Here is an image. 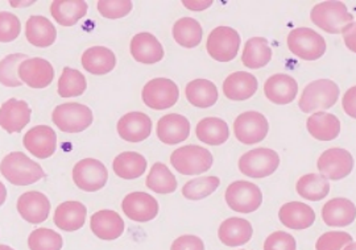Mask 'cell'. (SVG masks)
Wrapping results in <instances>:
<instances>
[{
	"label": "cell",
	"mask_w": 356,
	"mask_h": 250,
	"mask_svg": "<svg viewBox=\"0 0 356 250\" xmlns=\"http://www.w3.org/2000/svg\"><path fill=\"white\" fill-rule=\"evenodd\" d=\"M51 17L63 26H73L88 13L83 0H56L51 6Z\"/></svg>",
	"instance_id": "obj_32"
},
{
	"label": "cell",
	"mask_w": 356,
	"mask_h": 250,
	"mask_svg": "<svg viewBox=\"0 0 356 250\" xmlns=\"http://www.w3.org/2000/svg\"><path fill=\"white\" fill-rule=\"evenodd\" d=\"M22 23L13 13L0 12V42H13L20 36Z\"/></svg>",
	"instance_id": "obj_45"
},
{
	"label": "cell",
	"mask_w": 356,
	"mask_h": 250,
	"mask_svg": "<svg viewBox=\"0 0 356 250\" xmlns=\"http://www.w3.org/2000/svg\"><path fill=\"white\" fill-rule=\"evenodd\" d=\"M213 4L211 0H207V1H184V6H186V8L193 10V11H202L209 8L210 6Z\"/></svg>",
	"instance_id": "obj_51"
},
{
	"label": "cell",
	"mask_w": 356,
	"mask_h": 250,
	"mask_svg": "<svg viewBox=\"0 0 356 250\" xmlns=\"http://www.w3.org/2000/svg\"><path fill=\"white\" fill-rule=\"evenodd\" d=\"M310 19L313 24L331 35L343 33L347 25L354 22V16L348 12L342 1L319 3L312 10Z\"/></svg>",
	"instance_id": "obj_2"
},
{
	"label": "cell",
	"mask_w": 356,
	"mask_h": 250,
	"mask_svg": "<svg viewBox=\"0 0 356 250\" xmlns=\"http://www.w3.org/2000/svg\"><path fill=\"white\" fill-rule=\"evenodd\" d=\"M267 117L260 112L248 111L239 115L234 123V133L244 145H254L267 138Z\"/></svg>",
	"instance_id": "obj_12"
},
{
	"label": "cell",
	"mask_w": 356,
	"mask_h": 250,
	"mask_svg": "<svg viewBox=\"0 0 356 250\" xmlns=\"http://www.w3.org/2000/svg\"><path fill=\"white\" fill-rule=\"evenodd\" d=\"M220 181L218 176H200L195 179H191L182 188V195L186 199L200 200L207 198L211 195L216 188H219Z\"/></svg>",
	"instance_id": "obj_41"
},
{
	"label": "cell",
	"mask_w": 356,
	"mask_h": 250,
	"mask_svg": "<svg viewBox=\"0 0 356 250\" xmlns=\"http://www.w3.org/2000/svg\"><path fill=\"white\" fill-rule=\"evenodd\" d=\"M185 95L191 106L198 108H209L218 101V88L207 79H195L186 86Z\"/></svg>",
	"instance_id": "obj_35"
},
{
	"label": "cell",
	"mask_w": 356,
	"mask_h": 250,
	"mask_svg": "<svg viewBox=\"0 0 356 250\" xmlns=\"http://www.w3.org/2000/svg\"><path fill=\"white\" fill-rule=\"evenodd\" d=\"M152 131V120L147 113H126L118 122V133L127 142L138 144L149 138Z\"/></svg>",
	"instance_id": "obj_19"
},
{
	"label": "cell",
	"mask_w": 356,
	"mask_h": 250,
	"mask_svg": "<svg viewBox=\"0 0 356 250\" xmlns=\"http://www.w3.org/2000/svg\"><path fill=\"white\" fill-rule=\"evenodd\" d=\"M31 250H61L64 240L60 233L48 228H38L28 238Z\"/></svg>",
	"instance_id": "obj_42"
},
{
	"label": "cell",
	"mask_w": 356,
	"mask_h": 250,
	"mask_svg": "<svg viewBox=\"0 0 356 250\" xmlns=\"http://www.w3.org/2000/svg\"><path fill=\"white\" fill-rule=\"evenodd\" d=\"M279 219L284 226L289 229H307L316 222L314 210L301 201H291L284 204L279 211Z\"/></svg>",
	"instance_id": "obj_25"
},
{
	"label": "cell",
	"mask_w": 356,
	"mask_h": 250,
	"mask_svg": "<svg viewBox=\"0 0 356 250\" xmlns=\"http://www.w3.org/2000/svg\"><path fill=\"white\" fill-rule=\"evenodd\" d=\"M343 250H356V242L350 244V245H348V247H346Z\"/></svg>",
	"instance_id": "obj_53"
},
{
	"label": "cell",
	"mask_w": 356,
	"mask_h": 250,
	"mask_svg": "<svg viewBox=\"0 0 356 250\" xmlns=\"http://www.w3.org/2000/svg\"><path fill=\"white\" fill-rule=\"evenodd\" d=\"M288 48L294 56L305 61L319 60L327 49L326 41L310 28H296L288 36Z\"/></svg>",
	"instance_id": "obj_6"
},
{
	"label": "cell",
	"mask_w": 356,
	"mask_h": 250,
	"mask_svg": "<svg viewBox=\"0 0 356 250\" xmlns=\"http://www.w3.org/2000/svg\"><path fill=\"white\" fill-rule=\"evenodd\" d=\"M73 181L76 188L86 192H95L106 186L108 181V170L101 161L85 158L74 166Z\"/></svg>",
	"instance_id": "obj_11"
},
{
	"label": "cell",
	"mask_w": 356,
	"mask_h": 250,
	"mask_svg": "<svg viewBox=\"0 0 356 250\" xmlns=\"http://www.w3.org/2000/svg\"><path fill=\"white\" fill-rule=\"evenodd\" d=\"M31 115L26 101L8 99L0 107V126L8 133H19L29 124Z\"/></svg>",
	"instance_id": "obj_17"
},
{
	"label": "cell",
	"mask_w": 356,
	"mask_h": 250,
	"mask_svg": "<svg viewBox=\"0 0 356 250\" xmlns=\"http://www.w3.org/2000/svg\"><path fill=\"white\" fill-rule=\"evenodd\" d=\"M296 238L282 231L273 232L264 242V250H296Z\"/></svg>",
	"instance_id": "obj_47"
},
{
	"label": "cell",
	"mask_w": 356,
	"mask_h": 250,
	"mask_svg": "<svg viewBox=\"0 0 356 250\" xmlns=\"http://www.w3.org/2000/svg\"><path fill=\"white\" fill-rule=\"evenodd\" d=\"M19 79L32 88H48L54 79V69L44 58H28L17 69Z\"/></svg>",
	"instance_id": "obj_14"
},
{
	"label": "cell",
	"mask_w": 356,
	"mask_h": 250,
	"mask_svg": "<svg viewBox=\"0 0 356 250\" xmlns=\"http://www.w3.org/2000/svg\"><path fill=\"white\" fill-rule=\"evenodd\" d=\"M206 49L218 62H229L241 49V36L234 28L218 26L209 35Z\"/></svg>",
	"instance_id": "obj_7"
},
{
	"label": "cell",
	"mask_w": 356,
	"mask_h": 250,
	"mask_svg": "<svg viewBox=\"0 0 356 250\" xmlns=\"http://www.w3.org/2000/svg\"><path fill=\"white\" fill-rule=\"evenodd\" d=\"M353 236L347 232H326L318 238L316 244L317 250H343L346 247L353 244Z\"/></svg>",
	"instance_id": "obj_44"
},
{
	"label": "cell",
	"mask_w": 356,
	"mask_h": 250,
	"mask_svg": "<svg viewBox=\"0 0 356 250\" xmlns=\"http://www.w3.org/2000/svg\"><path fill=\"white\" fill-rule=\"evenodd\" d=\"M17 211L31 224L44 223L51 213V201L38 191L24 192L17 200Z\"/></svg>",
	"instance_id": "obj_18"
},
{
	"label": "cell",
	"mask_w": 356,
	"mask_h": 250,
	"mask_svg": "<svg viewBox=\"0 0 356 250\" xmlns=\"http://www.w3.org/2000/svg\"><path fill=\"white\" fill-rule=\"evenodd\" d=\"M0 172L13 186H29L45 176L42 167L22 151L7 154L0 163Z\"/></svg>",
	"instance_id": "obj_1"
},
{
	"label": "cell",
	"mask_w": 356,
	"mask_h": 250,
	"mask_svg": "<svg viewBox=\"0 0 356 250\" xmlns=\"http://www.w3.org/2000/svg\"><path fill=\"white\" fill-rule=\"evenodd\" d=\"M272 60V49L263 38H250L243 49L242 62L248 69H261Z\"/></svg>",
	"instance_id": "obj_34"
},
{
	"label": "cell",
	"mask_w": 356,
	"mask_h": 250,
	"mask_svg": "<svg viewBox=\"0 0 356 250\" xmlns=\"http://www.w3.org/2000/svg\"><path fill=\"white\" fill-rule=\"evenodd\" d=\"M88 216V208L81 201H64L54 212V224L65 232H74L81 229Z\"/></svg>",
	"instance_id": "obj_26"
},
{
	"label": "cell",
	"mask_w": 356,
	"mask_h": 250,
	"mask_svg": "<svg viewBox=\"0 0 356 250\" xmlns=\"http://www.w3.org/2000/svg\"><path fill=\"white\" fill-rule=\"evenodd\" d=\"M339 98V88L330 79H318L309 83L298 100L302 112H316L331 108Z\"/></svg>",
	"instance_id": "obj_3"
},
{
	"label": "cell",
	"mask_w": 356,
	"mask_h": 250,
	"mask_svg": "<svg viewBox=\"0 0 356 250\" xmlns=\"http://www.w3.org/2000/svg\"><path fill=\"white\" fill-rule=\"evenodd\" d=\"M157 138L166 145H177L184 142L191 135L189 120L178 113L163 116L157 123Z\"/></svg>",
	"instance_id": "obj_20"
},
{
	"label": "cell",
	"mask_w": 356,
	"mask_h": 250,
	"mask_svg": "<svg viewBox=\"0 0 356 250\" xmlns=\"http://www.w3.org/2000/svg\"><path fill=\"white\" fill-rule=\"evenodd\" d=\"M145 185L156 194H172L177 190L176 176L163 162H156L147 176Z\"/></svg>",
	"instance_id": "obj_39"
},
{
	"label": "cell",
	"mask_w": 356,
	"mask_h": 250,
	"mask_svg": "<svg viewBox=\"0 0 356 250\" xmlns=\"http://www.w3.org/2000/svg\"><path fill=\"white\" fill-rule=\"evenodd\" d=\"M322 219L323 223L329 226H347L355 222V204L346 198L329 200L322 208Z\"/></svg>",
	"instance_id": "obj_27"
},
{
	"label": "cell",
	"mask_w": 356,
	"mask_h": 250,
	"mask_svg": "<svg viewBox=\"0 0 356 250\" xmlns=\"http://www.w3.org/2000/svg\"><path fill=\"white\" fill-rule=\"evenodd\" d=\"M26 149L40 160L49 158L57 149V135L48 125H38L29 129L23 138Z\"/></svg>",
	"instance_id": "obj_15"
},
{
	"label": "cell",
	"mask_w": 356,
	"mask_h": 250,
	"mask_svg": "<svg viewBox=\"0 0 356 250\" xmlns=\"http://www.w3.org/2000/svg\"><path fill=\"white\" fill-rule=\"evenodd\" d=\"M298 83L291 75L275 74L264 85V94L275 104H289L297 97Z\"/></svg>",
	"instance_id": "obj_24"
},
{
	"label": "cell",
	"mask_w": 356,
	"mask_h": 250,
	"mask_svg": "<svg viewBox=\"0 0 356 250\" xmlns=\"http://www.w3.org/2000/svg\"><path fill=\"white\" fill-rule=\"evenodd\" d=\"M26 36L31 45L36 48H49L57 38V31L47 17L31 16L26 20Z\"/></svg>",
	"instance_id": "obj_29"
},
{
	"label": "cell",
	"mask_w": 356,
	"mask_h": 250,
	"mask_svg": "<svg viewBox=\"0 0 356 250\" xmlns=\"http://www.w3.org/2000/svg\"><path fill=\"white\" fill-rule=\"evenodd\" d=\"M296 190L301 198L310 201H319L329 195L330 183L322 175L306 174L298 179Z\"/></svg>",
	"instance_id": "obj_38"
},
{
	"label": "cell",
	"mask_w": 356,
	"mask_h": 250,
	"mask_svg": "<svg viewBox=\"0 0 356 250\" xmlns=\"http://www.w3.org/2000/svg\"><path fill=\"white\" fill-rule=\"evenodd\" d=\"M51 119L57 128L65 133H79L92 124L94 115L85 104L65 103L54 108Z\"/></svg>",
	"instance_id": "obj_5"
},
{
	"label": "cell",
	"mask_w": 356,
	"mask_h": 250,
	"mask_svg": "<svg viewBox=\"0 0 356 250\" xmlns=\"http://www.w3.org/2000/svg\"><path fill=\"white\" fill-rule=\"evenodd\" d=\"M81 62L90 74H108L116 66V56L113 50L106 47H92L82 54Z\"/></svg>",
	"instance_id": "obj_30"
},
{
	"label": "cell",
	"mask_w": 356,
	"mask_h": 250,
	"mask_svg": "<svg viewBox=\"0 0 356 250\" xmlns=\"http://www.w3.org/2000/svg\"><path fill=\"white\" fill-rule=\"evenodd\" d=\"M254 235V228L251 223L242 217H229L225 220L219 229L218 238L222 244L231 248L242 247L247 244Z\"/></svg>",
	"instance_id": "obj_23"
},
{
	"label": "cell",
	"mask_w": 356,
	"mask_h": 250,
	"mask_svg": "<svg viewBox=\"0 0 356 250\" xmlns=\"http://www.w3.org/2000/svg\"><path fill=\"white\" fill-rule=\"evenodd\" d=\"M0 250H15V249H13V248H11V247H8V245H3V244H1V245H0Z\"/></svg>",
	"instance_id": "obj_54"
},
{
	"label": "cell",
	"mask_w": 356,
	"mask_h": 250,
	"mask_svg": "<svg viewBox=\"0 0 356 250\" xmlns=\"http://www.w3.org/2000/svg\"><path fill=\"white\" fill-rule=\"evenodd\" d=\"M226 201L235 212L251 213L263 203L261 190L247 181H236L226 190Z\"/></svg>",
	"instance_id": "obj_10"
},
{
	"label": "cell",
	"mask_w": 356,
	"mask_h": 250,
	"mask_svg": "<svg viewBox=\"0 0 356 250\" xmlns=\"http://www.w3.org/2000/svg\"><path fill=\"white\" fill-rule=\"evenodd\" d=\"M213 154L202 147L186 145L175 150L170 163L182 175L204 174L213 166Z\"/></svg>",
	"instance_id": "obj_4"
},
{
	"label": "cell",
	"mask_w": 356,
	"mask_h": 250,
	"mask_svg": "<svg viewBox=\"0 0 356 250\" xmlns=\"http://www.w3.org/2000/svg\"><path fill=\"white\" fill-rule=\"evenodd\" d=\"M98 11L106 19H120L132 11V1L129 0H101L98 1Z\"/></svg>",
	"instance_id": "obj_46"
},
{
	"label": "cell",
	"mask_w": 356,
	"mask_h": 250,
	"mask_svg": "<svg viewBox=\"0 0 356 250\" xmlns=\"http://www.w3.org/2000/svg\"><path fill=\"white\" fill-rule=\"evenodd\" d=\"M28 60L26 54H10L0 61V83L6 88H19L23 82L19 79L17 69L20 63Z\"/></svg>",
	"instance_id": "obj_43"
},
{
	"label": "cell",
	"mask_w": 356,
	"mask_h": 250,
	"mask_svg": "<svg viewBox=\"0 0 356 250\" xmlns=\"http://www.w3.org/2000/svg\"><path fill=\"white\" fill-rule=\"evenodd\" d=\"M122 210L128 219L139 223H147L157 217L159 203L147 192H131L123 199Z\"/></svg>",
	"instance_id": "obj_16"
},
{
	"label": "cell",
	"mask_w": 356,
	"mask_h": 250,
	"mask_svg": "<svg viewBox=\"0 0 356 250\" xmlns=\"http://www.w3.org/2000/svg\"><path fill=\"white\" fill-rule=\"evenodd\" d=\"M141 98L147 107L156 111H164L177 103L179 90L173 81L168 78H156L144 86Z\"/></svg>",
	"instance_id": "obj_9"
},
{
	"label": "cell",
	"mask_w": 356,
	"mask_h": 250,
	"mask_svg": "<svg viewBox=\"0 0 356 250\" xmlns=\"http://www.w3.org/2000/svg\"><path fill=\"white\" fill-rule=\"evenodd\" d=\"M202 26L191 17H182L173 25V38L182 48H197L202 41Z\"/></svg>",
	"instance_id": "obj_37"
},
{
	"label": "cell",
	"mask_w": 356,
	"mask_h": 250,
	"mask_svg": "<svg viewBox=\"0 0 356 250\" xmlns=\"http://www.w3.org/2000/svg\"><path fill=\"white\" fill-rule=\"evenodd\" d=\"M195 133L201 142L218 147L229 140V125L219 117H204L197 124Z\"/></svg>",
	"instance_id": "obj_33"
},
{
	"label": "cell",
	"mask_w": 356,
	"mask_h": 250,
	"mask_svg": "<svg viewBox=\"0 0 356 250\" xmlns=\"http://www.w3.org/2000/svg\"><path fill=\"white\" fill-rule=\"evenodd\" d=\"M280 165V157L275 150L257 148L243 154L239 170L250 178H266L273 174Z\"/></svg>",
	"instance_id": "obj_8"
},
{
	"label": "cell",
	"mask_w": 356,
	"mask_h": 250,
	"mask_svg": "<svg viewBox=\"0 0 356 250\" xmlns=\"http://www.w3.org/2000/svg\"><path fill=\"white\" fill-rule=\"evenodd\" d=\"M306 128L312 138L319 141H332L341 133V122L332 113L316 112L307 119Z\"/></svg>",
	"instance_id": "obj_31"
},
{
	"label": "cell",
	"mask_w": 356,
	"mask_h": 250,
	"mask_svg": "<svg viewBox=\"0 0 356 250\" xmlns=\"http://www.w3.org/2000/svg\"><path fill=\"white\" fill-rule=\"evenodd\" d=\"M90 228L97 238L113 241L123 235L124 222L119 213L111 210H102L91 216Z\"/></svg>",
	"instance_id": "obj_22"
},
{
	"label": "cell",
	"mask_w": 356,
	"mask_h": 250,
	"mask_svg": "<svg viewBox=\"0 0 356 250\" xmlns=\"http://www.w3.org/2000/svg\"><path fill=\"white\" fill-rule=\"evenodd\" d=\"M257 91V79L254 75L247 72H236L229 74L223 82L225 97L234 101L252 98Z\"/></svg>",
	"instance_id": "obj_28"
},
{
	"label": "cell",
	"mask_w": 356,
	"mask_h": 250,
	"mask_svg": "<svg viewBox=\"0 0 356 250\" xmlns=\"http://www.w3.org/2000/svg\"><path fill=\"white\" fill-rule=\"evenodd\" d=\"M343 40L347 49L356 53V23L347 25L343 31Z\"/></svg>",
	"instance_id": "obj_50"
},
{
	"label": "cell",
	"mask_w": 356,
	"mask_h": 250,
	"mask_svg": "<svg viewBox=\"0 0 356 250\" xmlns=\"http://www.w3.org/2000/svg\"><path fill=\"white\" fill-rule=\"evenodd\" d=\"M6 199H7V190H6V186L0 182V207L4 204Z\"/></svg>",
	"instance_id": "obj_52"
},
{
	"label": "cell",
	"mask_w": 356,
	"mask_h": 250,
	"mask_svg": "<svg viewBox=\"0 0 356 250\" xmlns=\"http://www.w3.org/2000/svg\"><path fill=\"white\" fill-rule=\"evenodd\" d=\"M344 112L356 119V86L348 88L342 99Z\"/></svg>",
	"instance_id": "obj_49"
},
{
	"label": "cell",
	"mask_w": 356,
	"mask_h": 250,
	"mask_svg": "<svg viewBox=\"0 0 356 250\" xmlns=\"http://www.w3.org/2000/svg\"><path fill=\"white\" fill-rule=\"evenodd\" d=\"M170 250H204V241L197 236L185 235L173 241Z\"/></svg>",
	"instance_id": "obj_48"
},
{
	"label": "cell",
	"mask_w": 356,
	"mask_h": 250,
	"mask_svg": "<svg viewBox=\"0 0 356 250\" xmlns=\"http://www.w3.org/2000/svg\"><path fill=\"white\" fill-rule=\"evenodd\" d=\"M317 167L321 175L326 179L339 181L351 174L354 169V158L346 149L331 148L321 154Z\"/></svg>",
	"instance_id": "obj_13"
},
{
	"label": "cell",
	"mask_w": 356,
	"mask_h": 250,
	"mask_svg": "<svg viewBox=\"0 0 356 250\" xmlns=\"http://www.w3.org/2000/svg\"><path fill=\"white\" fill-rule=\"evenodd\" d=\"M88 88L86 78L81 72L72 67H65L58 81V95L63 98L81 97Z\"/></svg>",
	"instance_id": "obj_40"
},
{
	"label": "cell",
	"mask_w": 356,
	"mask_h": 250,
	"mask_svg": "<svg viewBox=\"0 0 356 250\" xmlns=\"http://www.w3.org/2000/svg\"><path fill=\"white\" fill-rule=\"evenodd\" d=\"M147 160L136 151H124L113 162L115 174L123 179H136L147 170Z\"/></svg>",
	"instance_id": "obj_36"
},
{
	"label": "cell",
	"mask_w": 356,
	"mask_h": 250,
	"mask_svg": "<svg viewBox=\"0 0 356 250\" xmlns=\"http://www.w3.org/2000/svg\"><path fill=\"white\" fill-rule=\"evenodd\" d=\"M129 50L132 57L144 65L160 62L165 54L160 41L148 32H141L132 38Z\"/></svg>",
	"instance_id": "obj_21"
}]
</instances>
